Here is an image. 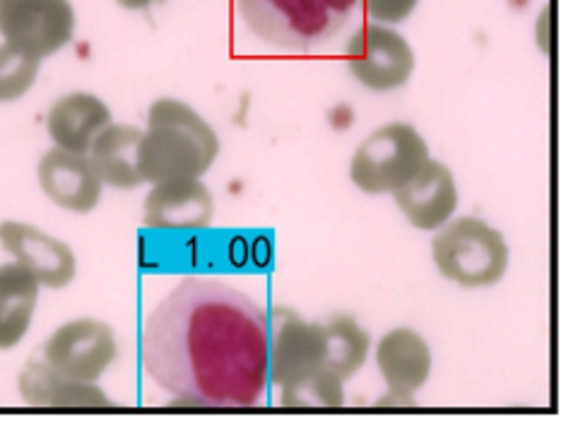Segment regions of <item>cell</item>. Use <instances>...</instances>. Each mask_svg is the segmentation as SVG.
I'll return each mask as SVG.
<instances>
[{
	"instance_id": "cell-16",
	"label": "cell",
	"mask_w": 561,
	"mask_h": 424,
	"mask_svg": "<svg viewBox=\"0 0 561 424\" xmlns=\"http://www.w3.org/2000/svg\"><path fill=\"white\" fill-rule=\"evenodd\" d=\"M20 398L32 408L58 410H112L114 403L96 383L68 379L44 359L30 362L18 377Z\"/></svg>"
},
{
	"instance_id": "cell-15",
	"label": "cell",
	"mask_w": 561,
	"mask_h": 424,
	"mask_svg": "<svg viewBox=\"0 0 561 424\" xmlns=\"http://www.w3.org/2000/svg\"><path fill=\"white\" fill-rule=\"evenodd\" d=\"M108 124H114L112 108L102 96L84 90L58 96L46 114V133L54 148L80 154H88L94 138Z\"/></svg>"
},
{
	"instance_id": "cell-22",
	"label": "cell",
	"mask_w": 561,
	"mask_h": 424,
	"mask_svg": "<svg viewBox=\"0 0 561 424\" xmlns=\"http://www.w3.org/2000/svg\"><path fill=\"white\" fill-rule=\"evenodd\" d=\"M359 5L367 12V18L378 24H402L412 18V12L417 10L420 0H359Z\"/></svg>"
},
{
	"instance_id": "cell-7",
	"label": "cell",
	"mask_w": 561,
	"mask_h": 424,
	"mask_svg": "<svg viewBox=\"0 0 561 424\" xmlns=\"http://www.w3.org/2000/svg\"><path fill=\"white\" fill-rule=\"evenodd\" d=\"M42 359L68 379L100 383L118 359V337L106 321L72 319L48 335Z\"/></svg>"
},
{
	"instance_id": "cell-20",
	"label": "cell",
	"mask_w": 561,
	"mask_h": 424,
	"mask_svg": "<svg viewBox=\"0 0 561 424\" xmlns=\"http://www.w3.org/2000/svg\"><path fill=\"white\" fill-rule=\"evenodd\" d=\"M279 403L289 410H337L345 405V381L331 369H319L279 389Z\"/></svg>"
},
{
	"instance_id": "cell-4",
	"label": "cell",
	"mask_w": 561,
	"mask_h": 424,
	"mask_svg": "<svg viewBox=\"0 0 561 424\" xmlns=\"http://www.w3.org/2000/svg\"><path fill=\"white\" fill-rule=\"evenodd\" d=\"M436 271L462 289H490L508 273L511 247L502 229L482 217L462 215L438 227L432 237Z\"/></svg>"
},
{
	"instance_id": "cell-10",
	"label": "cell",
	"mask_w": 561,
	"mask_h": 424,
	"mask_svg": "<svg viewBox=\"0 0 561 424\" xmlns=\"http://www.w3.org/2000/svg\"><path fill=\"white\" fill-rule=\"evenodd\" d=\"M271 323V383H295L325 367L323 323L307 321L295 309L275 307Z\"/></svg>"
},
{
	"instance_id": "cell-8",
	"label": "cell",
	"mask_w": 561,
	"mask_h": 424,
	"mask_svg": "<svg viewBox=\"0 0 561 424\" xmlns=\"http://www.w3.org/2000/svg\"><path fill=\"white\" fill-rule=\"evenodd\" d=\"M70 0H0V36L34 58H51L76 36Z\"/></svg>"
},
{
	"instance_id": "cell-2",
	"label": "cell",
	"mask_w": 561,
	"mask_h": 424,
	"mask_svg": "<svg viewBox=\"0 0 561 424\" xmlns=\"http://www.w3.org/2000/svg\"><path fill=\"white\" fill-rule=\"evenodd\" d=\"M222 142L198 108L160 96L148 108L140 140L142 184H164L176 179H203L217 162Z\"/></svg>"
},
{
	"instance_id": "cell-12",
	"label": "cell",
	"mask_w": 561,
	"mask_h": 424,
	"mask_svg": "<svg viewBox=\"0 0 561 424\" xmlns=\"http://www.w3.org/2000/svg\"><path fill=\"white\" fill-rule=\"evenodd\" d=\"M215 196L203 179L152 184L142 200V225L152 232H203L215 220Z\"/></svg>"
},
{
	"instance_id": "cell-13",
	"label": "cell",
	"mask_w": 561,
	"mask_h": 424,
	"mask_svg": "<svg viewBox=\"0 0 561 424\" xmlns=\"http://www.w3.org/2000/svg\"><path fill=\"white\" fill-rule=\"evenodd\" d=\"M36 181L56 208L72 215H88L96 210L104 196L102 179L96 176L90 157L80 152L60 148L46 150L36 164Z\"/></svg>"
},
{
	"instance_id": "cell-23",
	"label": "cell",
	"mask_w": 561,
	"mask_h": 424,
	"mask_svg": "<svg viewBox=\"0 0 561 424\" xmlns=\"http://www.w3.org/2000/svg\"><path fill=\"white\" fill-rule=\"evenodd\" d=\"M116 3H118L121 8H126V10H145V8L154 5L157 0H116Z\"/></svg>"
},
{
	"instance_id": "cell-5",
	"label": "cell",
	"mask_w": 561,
	"mask_h": 424,
	"mask_svg": "<svg viewBox=\"0 0 561 424\" xmlns=\"http://www.w3.org/2000/svg\"><path fill=\"white\" fill-rule=\"evenodd\" d=\"M432 160L422 133L405 121H390L364 138L350 160V181L367 196H393Z\"/></svg>"
},
{
	"instance_id": "cell-3",
	"label": "cell",
	"mask_w": 561,
	"mask_h": 424,
	"mask_svg": "<svg viewBox=\"0 0 561 424\" xmlns=\"http://www.w3.org/2000/svg\"><path fill=\"white\" fill-rule=\"evenodd\" d=\"M247 27L279 51L307 54L347 27L359 0H237Z\"/></svg>"
},
{
	"instance_id": "cell-19",
	"label": "cell",
	"mask_w": 561,
	"mask_h": 424,
	"mask_svg": "<svg viewBox=\"0 0 561 424\" xmlns=\"http://www.w3.org/2000/svg\"><path fill=\"white\" fill-rule=\"evenodd\" d=\"M323 333L325 369H331L345 383L355 379L371 357V333L350 313H335L328 319V323H323Z\"/></svg>"
},
{
	"instance_id": "cell-17",
	"label": "cell",
	"mask_w": 561,
	"mask_h": 424,
	"mask_svg": "<svg viewBox=\"0 0 561 424\" xmlns=\"http://www.w3.org/2000/svg\"><path fill=\"white\" fill-rule=\"evenodd\" d=\"M142 128L130 124H108L88 150L90 162L102 184L116 191H136L140 176Z\"/></svg>"
},
{
	"instance_id": "cell-18",
	"label": "cell",
	"mask_w": 561,
	"mask_h": 424,
	"mask_svg": "<svg viewBox=\"0 0 561 424\" xmlns=\"http://www.w3.org/2000/svg\"><path fill=\"white\" fill-rule=\"evenodd\" d=\"M42 285L20 263H0V353L27 337L39 307Z\"/></svg>"
},
{
	"instance_id": "cell-21",
	"label": "cell",
	"mask_w": 561,
	"mask_h": 424,
	"mask_svg": "<svg viewBox=\"0 0 561 424\" xmlns=\"http://www.w3.org/2000/svg\"><path fill=\"white\" fill-rule=\"evenodd\" d=\"M42 60L10 44H0V104L24 100L39 80Z\"/></svg>"
},
{
	"instance_id": "cell-11",
	"label": "cell",
	"mask_w": 561,
	"mask_h": 424,
	"mask_svg": "<svg viewBox=\"0 0 561 424\" xmlns=\"http://www.w3.org/2000/svg\"><path fill=\"white\" fill-rule=\"evenodd\" d=\"M0 247L46 289H66L78 277V256L68 241L32 222H0Z\"/></svg>"
},
{
	"instance_id": "cell-9",
	"label": "cell",
	"mask_w": 561,
	"mask_h": 424,
	"mask_svg": "<svg viewBox=\"0 0 561 424\" xmlns=\"http://www.w3.org/2000/svg\"><path fill=\"white\" fill-rule=\"evenodd\" d=\"M371 353L386 383V398L378 405H414V396L430 383L434 369L432 345L426 337L410 325H398L378 337Z\"/></svg>"
},
{
	"instance_id": "cell-14",
	"label": "cell",
	"mask_w": 561,
	"mask_h": 424,
	"mask_svg": "<svg viewBox=\"0 0 561 424\" xmlns=\"http://www.w3.org/2000/svg\"><path fill=\"white\" fill-rule=\"evenodd\" d=\"M400 215L420 229V232H436L450 217H456L460 205V188L454 169L444 162H426L405 186L393 193Z\"/></svg>"
},
{
	"instance_id": "cell-6",
	"label": "cell",
	"mask_w": 561,
	"mask_h": 424,
	"mask_svg": "<svg viewBox=\"0 0 561 424\" xmlns=\"http://www.w3.org/2000/svg\"><path fill=\"white\" fill-rule=\"evenodd\" d=\"M350 76L371 92H396L412 80L417 68L412 44L390 24L367 22L345 46Z\"/></svg>"
},
{
	"instance_id": "cell-1",
	"label": "cell",
	"mask_w": 561,
	"mask_h": 424,
	"mask_svg": "<svg viewBox=\"0 0 561 424\" xmlns=\"http://www.w3.org/2000/svg\"><path fill=\"white\" fill-rule=\"evenodd\" d=\"M140 362L181 403L255 408L271 386L267 311L222 280L188 277L145 319Z\"/></svg>"
}]
</instances>
